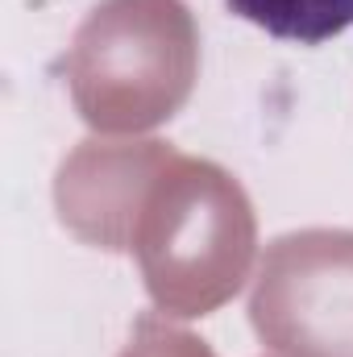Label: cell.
Here are the masks:
<instances>
[{"mask_svg": "<svg viewBox=\"0 0 353 357\" xmlns=\"http://www.w3.org/2000/svg\"><path fill=\"white\" fill-rule=\"evenodd\" d=\"M254 324L291 357H353V233L283 237L254 295Z\"/></svg>", "mask_w": 353, "mask_h": 357, "instance_id": "1", "label": "cell"}, {"mask_svg": "<svg viewBox=\"0 0 353 357\" xmlns=\"http://www.w3.org/2000/svg\"><path fill=\"white\" fill-rule=\"evenodd\" d=\"M241 21L266 29L270 38L320 46L353 25V0H225Z\"/></svg>", "mask_w": 353, "mask_h": 357, "instance_id": "2", "label": "cell"}]
</instances>
